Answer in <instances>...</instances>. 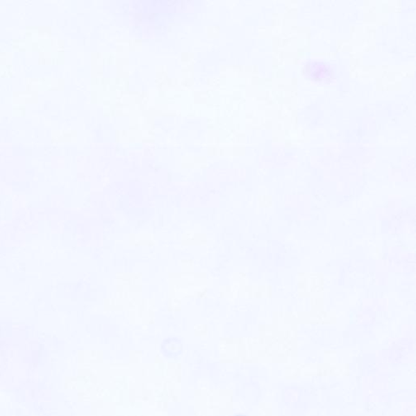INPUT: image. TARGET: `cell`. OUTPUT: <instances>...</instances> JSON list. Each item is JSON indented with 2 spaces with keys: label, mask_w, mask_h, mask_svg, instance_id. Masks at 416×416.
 Segmentation results:
<instances>
[{
  "label": "cell",
  "mask_w": 416,
  "mask_h": 416,
  "mask_svg": "<svg viewBox=\"0 0 416 416\" xmlns=\"http://www.w3.org/2000/svg\"><path fill=\"white\" fill-rule=\"evenodd\" d=\"M304 74L315 83H329L335 78L331 65L323 60H310L304 66Z\"/></svg>",
  "instance_id": "1"
},
{
  "label": "cell",
  "mask_w": 416,
  "mask_h": 416,
  "mask_svg": "<svg viewBox=\"0 0 416 416\" xmlns=\"http://www.w3.org/2000/svg\"><path fill=\"white\" fill-rule=\"evenodd\" d=\"M237 416H243V415H237Z\"/></svg>",
  "instance_id": "2"
}]
</instances>
